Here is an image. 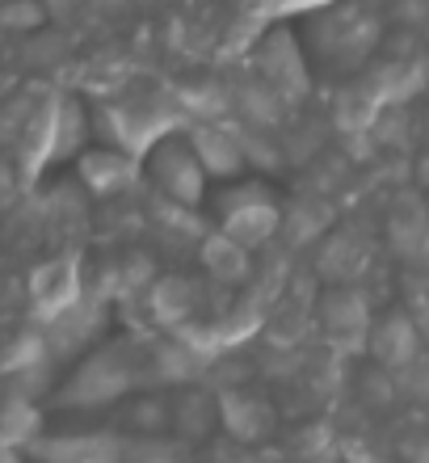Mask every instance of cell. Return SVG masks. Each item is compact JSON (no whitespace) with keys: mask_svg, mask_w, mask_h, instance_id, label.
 I'll use <instances>...</instances> for the list:
<instances>
[{"mask_svg":"<svg viewBox=\"0 0 429 463\" xmlns=\"http://www.w3.org/2000/svg\"><path fill=\"white\" fill-rule=\"evenodd\" d=\"M303 55L329 76H358L375 60L387 17L379 0H329L324 9L307 13Z\"/></svg>","mask_w":429,"mask_h":463,"instance_id":"cell-1","label":"cell"},{"mask_svg":"<svg viewBox=\"0 0 429 463\" xmlns=\"http://www.w3.org/2000/svg\"><path fill=\"white\" fill-rule=\"evenodd\" d=\"M147 358L126 342H106L98 350H89L80 363L72 366V375L60 383L55 401L60 409H76V413H89V409H110V404L135 396L139 388H147Z\"/></svg>","mask_w":429,"mask_h":463,"instance_id":"cell-2","label":"cell"},{"mask_svg":"<svg viewBox=\"0 0 429 463\" xmlns=\"http://www.w3.org/2000/svg\"><path fill=\"white\" fill-rule=\"evenodd\" d=\"M190 127L182 101L177 98H101L93 106V135H101V144H114L144 160V152L156 144L160 135Z\"/></svg>","mask_w":429,"mask_h":463,"instance_id":"cell-3","label":"cell"},{"mask_svg":"<svg viewBox=\"0 0 429 463\" xmlns=\"http://www.w3.org/2000/svg\"><path fill=\"white\" fill-rule=\"evenodd\" d=\"M210 211H215V228H223L228 236L245 244V249H266V244L283 232V203L266 182H223V190L207 198Z\"/></svg>","mask_w":429,"mask_h":463,"instance_id":"cell-4","label":"cell"},{"mask_svg":"<svg viewBox=\"0 0 429 463\" xmlns=\"http://www.w3.org/2000/svg\"><path fill=\"white\" fill-rule=\"evenodd\" d=\"M144 177L147 185L156 190L169 207H207V198H210V177L207 169H202V160H198L194 144H190V135L182 131H169V135H160L156 144L144 152Z\"/></svg>","mask_w":429,"mask_h":463,"instance_id":"cell-5","label":"cell"},{"mask_svg":"<svg viewBox=\"0 0 429 463\" xmlns=\"http://www.w3.org/2000/svg\"><path fill=\"white\" fill-rule=\"evenodd\" d=\"M370 304L362 299L354 282H337L329 291H320L316 299V329L329 345V354L337 358H358L367 354V337H370Z\"/></svg>","mask_w":429,"mask_h":463,"instance_id":"cell-6","label":"cell"},{"mask_svg":"<svg viewBox=\"0 0 429 463\" xmlns=\"http://www.w3.org/2000/svg\"><path fill=\"white\" fill-rule=\"evenodd\" d=\"M85 295H89V274H85V261L76 253H60L51 261H42V266H34L30 282H25V299H30V312H34L38 325L60 320Z\"/></svg>","mask_w":429,"mask_h":463,"instance_id":"cell-7","label":"cell"},{"mask_svg":"<svg viewBox=\"0 0 429 463\" xmlns=\"http://www.w3.org/2000/svg\"><path fill=\"white\" fill-rule=\"evenodd\" d=\"M421 350H425V342H421V325L413 317V307H387V312H379L370 320L367 358L375 366H383L387 375L405 371Z\"/></svg>","mask_w":429,"mask_h":463,"instance_id":"cell-8","label":"cell"},{"mask_svg":"<svg viewBox=\"0 0 429 463\" xmlns=\"http://www.w3.org/2000/svg\"><path fill=\"white\" fill-rule=\"evenodd\" d=\"M190 144H194L202 169H207L210 182H236L245 177L248 169V152H245V139L236 131H228L223 122H210V118H198L185 127Z\"/></svg>","mask_w":429,"mask_h":463,"instance_id":"cell-9","label":"cell"},{"mask_svg":"<svg viewBox=\"0 0 429 463\" xmlns=\"http://www.w3.org/2000/svg\"><path fill=\"white\" fill-rule=\"evenodd\" d=\"M139 173H144V165H139L131 152H123V147H114V144L85 147V152L76 156V177H80V185H85L93 198L126 194V185H135Z\"/></svg>","mask_w":429,"mask_h":463,"instance_id":"cell-10","label":"cell"},{"mask_svg":"<svg viewBox=\"0 0 429 463\" xmlns=\"http://www.w3.org/2000/svg\"><path fill=\"white\" fill-rule=\"evenodd\" d=\"M30 455L51 463H110L126 455V442L118 434H106V430H85V434H38L30 447Z\"/></svg>","mask_w":429,"mask_h":463,"instance_id":"cell-11","label":"cell"},{"mask_svg":"<svg viewBox=\"0 0 429 463\" xmlns=\"http://www.w3.org/2000/svg\"><path fill=\"white\" fill-rule=\"evenodd\" d=\"M278 426V409H274L261 392L232 388L219 396V430L236 442H261L270 439Z\"/></svg>","mask_w":429,"mask_h":463,"instance_id":"cell-12","label":"cell"},{"mask_svg":"<svg viewBox=\"0 0 429 463\" xmlns=\"http://www.w3.org/2000/svg\"><path fill=\"white\" fill-rule=\"evenodd\" d=\"M387 241L408 266L425 261L429 253V198L417 190H405V194L392 203V215H387Z\"/></svg>","mask_w":429,"mask_h":463,"instance_id":"cell-13","label":"cell"},{"mask_svg":"<svg viewBox=\"0 0 429 463\" xmlns=\"http://www.w3.org/2000/svg\"><path fill=\"white\" fill-rule=\"evenodd\" d=\"M261 60V76H266V85L278 93V98H299L307 89V63H303V51H299V43H294L286 30H274L266 43H261L257 51Z\"/></svg>","mask_w":429,"mask_h":463,"instance_id":"cell-14","label":"cell"},{"mask_svg":"<svg viewBox=\"0 0 429 463\" xmlns=\"http://www.w3.org/2000/svg\"><path fill=\"white\" fill-rule=\"evenodd\" d=\"M198 261H202V269H207L219 287H228V291H236V287H245V282L253 279V249H245V244L236 241V236H228L223 228L202 236Z\"/></svg>","mask_w":429,"mask_h":463,"instance_id":"cell-15","label":"cell"},{"mask_svg":"<svg viewBox=\"0 0 429 463\" xmlns=\"http://www.w3.org/2000/svg\"><path fill=\"white\" fill-rule=\"evenodd\" d=\"M147 312H152V320H156L160 329H182V325H190L198 312V287L190 279H182V274H160V279L147 282Z\"/></svg>","mask_w":429,"mask_h":463,"instance_id":"cell-16","label":"cell"},{"mask_svg":"<svg viewBox=\"0 0 429 463\" xmlns=\"http://www.w3.org/2000/svg\"><path fill=\"white\" fill-rule=\"evenodd\" d=\"M367 266H370V249L358 244L350 232H332V236L320 241L316 269H320V279H329V287H337V282H358L367 274Z\"/></svg>","mask_w":429,"mask_h":463,"instance_id":"cell-17","label":"cell"},{"mask_svg":"<svg viewBox=\"0 0 429 463\" xmlns=\"http://www.w3.org/2000/svg\"><path fill=\"white\" fill-rule=\"evenodd\" d=\"M210 430H219V396L207 388H185L173 396V434L182 439H207Z\"/></svg>","mask_w":429,"mask_h":463,"instance_id":"cell-18","label":"cell"},{"mask_svg":"<svg viewBox=\"0 0 429 463\" xmlns=\"http://www.w3.org/2000/svg\"><path fill=\"white\" fill-rule=\"evenodd\" d=\"M51 25L42 0H5L0 5V34L9 38H34Z\"/></svg>","mask_w":429,"mask_h":463,"instance_id":"cell-19","label":"cell"},{"mask_svg":"<svg viewBox=\"0 0 429 463\" xmlns=\"http://www.w3.org/2000/svg\"><path fill=\"white\" fill-rule=\"evenodd\" d=\"M396 388L405 392L413 404L429 409V350H421L417 358L405 366V371H396Z\"/></svg>","mask_w":429,"mask_h":463,"instance_id":"cell-20","label":"cell"},{"mask_svg":"<svg viewBox=\"0 0 429 463\" xmlns=\"http://www.w3.org/2000/svg\"><path fill=\"white\" fill-rule=\"evenodd\" d=\"M89 0H42V9H47L51 25H68L72 17H80L85 13Z\"/></svg>","mask_w":429,"mask_h":463,"instance_id":"cell-21","label":"cell"},{"mask_svg":"<svg viewBox=\"0 0 429 463\" xmlns=\"http://www.w3.org/2000/svg\"><path fill=\"white\" fill-rule=\"evenodd\" d=\"M5 98H9V93H5V80H0V106H5Z\"/></svg>","mask_w":429,"mask_h":463,"instance_id":"cell-22","label":"cell"},{"mask_svg":"<svg viewBox=\"0 0 429 463\" xmlns=\"http://www.w3.org/2000/svg\"><path fill=\"white\" fill-rule=\"evenodd\" d=\"M0 5H5V0H0Z\"/></svg>","mask_w":429,"mask_h":463,"instance_id":"cell-23","label":"cell"}]
</instances>
